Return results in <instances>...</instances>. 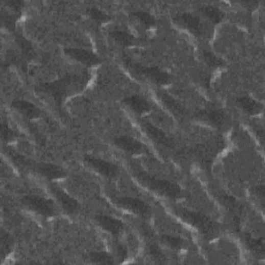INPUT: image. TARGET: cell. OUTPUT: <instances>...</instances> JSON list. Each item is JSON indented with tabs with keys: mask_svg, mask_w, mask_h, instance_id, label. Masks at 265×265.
Segmentation results:
<instances>
[{
	"mask_svg": "<svg viewBox=\"0 0 265 265\" xmlns=\"http://www.w3.org/2000/svg\"><path fill=\"white\" fill-rule=\"evenodd\" d=\"M136 176L144 185L162 196L175 199L180 195V187L175 183L147 175L144 172H139L136 174Z\"/></svg>",
	"mask_w": 265,
	"mask_h": 265,
	"instance_id": "cell-1",
	"label": "cell"
},
{
	"mask_svg": "<svg viewBox=\"0 0 265 265\" xmlns=\"http://www.w3.org/2000/svg\"><path fill=\"white\" fill-rule=\"evenodd\" d=\"M177 213L181 219L196 227L198 230L201 231V233L205 234L206 236H212L216 232L215 224L202 213L187 209H178Z\"/></svg>",
	"mask_w": 265,
	"mask_h": 265,
	"instance_id": "cell-2",
	"label": "cell"
},
{
	"mask_svg": "<svg viewBox=\"0 0 265 265\" xmlns=\"http://www.w3.org/2000/svg\"><path fill=\"white\" fill-rule=\"evenodd\" d=\"M23 203L31 210L44 216H52L55 213V206L53 202L40 196H26L23 198Z\"/></svg>",
	"mask_w": 265,
	"mask_h": 265,
	"instance_id": "cell-3",
	"label": "cell"
},
{
	"mask_svg": "<svg viewBox=\"0 0 265 265\" xmlns=\"http://www.w3.org/2000/svg\"><path fill=\"white\" fill-rule=\"evenodd\" d=\"M78 83H80L78 77H67L60 81L47 84L43 86V89L45 90V92H48L52 94L54 98L58 99L64 95L66 91L71 89L76 84Z\"/></svg>",
	"mask_w": 265,
	"mask_h": 265,
	"instance_id": "cell-4",
	"label": "cell"
},
{
	"mask_svg": "<svg viewBox=\"0 0 265 265\" xmlns=\"http://www.w3.org/2000/svg\"><path fill=\"white\" fill-rule=\"evenodd\" d=\"M84 160L88 164L89 167H91L97 172H99L100 174H102L108 178L115 177L118 173V168L116 165L112 164L110 162H107L105 160L98 159L94 157H89V156H86Z\"/></svg>",
	"mask_w": 265,
	"mask_h": 265,
	"instance_id": "cell-5",
	"label": "cell"
},
{
	"mask_svg": "<svg viewBox=\"0 0 265 265\" xmlns=\"http://www.w3.org/2000/svg\"><path fill=\"white\" fill-rule=\"evenodd\" d=\"M115 203L121 205L123 208L142 216H147L150 214L149 206L145 202L137 198H117L115 200Z\"/></svg>",
	"mask_w": 265,
	"mask_h": 265,
	"instance_id": "cell-6",
	"label": "cell"
},
{
	"mask_svg": "<svg viewBox=\"0 0 265 265\" xmlns=\"http://www.w3.org/2000/svg\"><path fill=\"white\" fill-rule=\"evenodd\" d=\"M178 19L181 24H183L188 30L195 34L206 35L208 33V28L206 24L196 16L184 13L179 15Z\"/></svg>",
	"mask_w": 265,
	"mask_h": 265,
	"instance_id": "cell-7",
	"label": "cell"
},
{
	"mask_svg": "<svg viewBox=\"0 0 265 265\" xmlns=\"http://www.w3.org/2000/svg\"><path fill=\"white\" fill-rule=\"evenodd\" d=\"M51 190H52V193L55 196V198L58 200V202L60 203V205L63 207V209L66 212L71 214V213H76L79 210V208H80L79 203L74 198H71L69 195H67L65 192H63L61 188H59L55 185H52Z\"/></svg>",
	"mask_w": 265,
	"mask_h": 265,
	"instance_id": "cell-8",
	"label": "cell"
},
{
	"mask_svg": "<svg viewBox=\"0 0 265 265\" xmlns=\"http://www.w3.org/2000/svg\"><path fill=\"white\" fill-rule=\"evenodd\" d=\"M115 145L132 155H140L145 151V147L139 141L129 136H119L115 139Z\"/></svg>",
	"mask_w": 265,
	"mask_h": 265,
	"instance_id": "cell-9",
	"label": "cell"
},
{
	"mask_svg": "<svg viewBox=\"0 0 265 265\" xmlns=\"http://www.w3.org/2000/svg\"><path fill=\"white\" fill-rule=\"evenodd\" d=\"M65 53L70 56L73 59L79 61L80 63L86 65H94L100 62V58L92 52L84 50V49H77V48H68L65 49Z\"/></svg>",
	"mask_w": 265,
	"mask_h": 265,
	"instance_id": "cell-10",
	"label": "cell"
},
{
	"mask_svg": "<svg viewBox=\"0 0 265 265\" xmlns=\"http://www.w3.org/2000/svg\"><path fill=\"white\" fill-rule=\"evenodd\" d=\"M95 220L103 229L110 232L113 235H118L124 230V223L110 215H97Z\"/></svg>",
	"mask_w": 265,
	"mask_h": 265,
	"instance_id": "cell-11",
	"label": "cell"
},
{
	"mask_svg": "<svg viewBox=\"0 0 265 265\" xmlns=\"http://www.w3.org/2000/svg\"><path fill=\"white\" fill-rule=\"evenodd\" d=\"M140 73L157 84H167L170 80L169 75L158 67H140Z\"/></svg>",
	"mask_w": 265,
	"mask_h": 265,
	"instance_id": "cell-12",
	"label": "cell"
},
{
	"mask_svg": "<svg viewBox=\"0 0 265 265\" xmlns=\"http://www.w3.org/2000/svg\"><path fill=\"white\" fill-rule=\"evenodd\" d=\"M13 106L16 110H18L21 113V114H23L27 118L33 119V118H37L41 115V111L29 102L16 101L13 104Z\"/></svg>",
	"mask_w": 265,
	"mask_h": 265,
	"instance_id": "cell-13",
	"label": "cell"
},
{
	"mask_svg": "<svg viewBox=\"0 0 265 265\" xmlns=\"http://www.w3.org/2000/svg\"><path fill=\"white\" fill-rule=\"evenodd\" d=\"M125 104L129 106L134 112H136L137 114H144V113L148 112L150 110V105L149 103L144 100L143 98H140L138 95H133L130 98H127L125 100Z\"/></svg>",
	"mask_w": 265,
	"mask_h": 265,
	"instance_id": "cell-14",
	"label": "cell"
},
{
	"mask_svg": "<svg viewBox=\"0 0 265 265\" xmlns=\"http://www.w3.org/2000/svg\"><path fill=\"white\" fill-rule=\"evenodd\" d=\"M146 134L155 140L157 143L163 144V145H169L170 144V139L168 138V136L166 135V133H164L161 129H159L158 127L151 125V124H144L143 126Z\"/></svg>",
	"mask_w": 265,
	"mask_h": 265,
	"instance_id": "cell-15",
	"label": "cell"
},
{
	"mask_svg": "<svg viewBox=\"0 0 265 265\" xmlns=\"http://www.w3.org/2000/svg\"><path fill=\"white\" fill-rule=\"evenodd\" d=\"M37 170H39L40 173H42L44 176L48 177V178H61L65 175V172L63 171V169H61L60 167L56 166V165H52V164H40L37 166Z\"/></svg>",
	"mask_w": 265,
	"mask_h": 265,
	"instance_id": "cell-16",
	"label": "cell"
},
{
	"mask_svg": "<svg viewBox=\"0 0 265 265\" xmlns=\"http://www.w3.org/2000/svg\"><path fill=\"white\" fill-rule=\"evenodd\" d=\"M237 102L242 109L249 114H258L262 110V105L251 98H240Z\"/></svg>",
	"mask_w": 265,
	"mask_h": 265,
	"instance_id": "cell-17",
	"label": "cell"
},
{
	"mask_svg": "<svg viewBox=\"0 0 265 265\" xmlns=\"http://www.w3.org/2000/svg\"><path fill=\"white\" fill-rule=\"evenodd\" d=\"M199 118L207 122L213 126H221L224 124V114L219 111H204L199 114Z\"/></svg>",
	"mask_w": 265,
	"mask_h": 265,
	"instance_id": "cell-18",
	"label": "cell"
},
{
	"mask_svg": "<svg viewBox=\"0 0 265 265\" xmlns=\"http://www.w3.org/2000/svg\"><path fill=\"white\" fill-rule=\"evenodd\" d=\"M111 36L114 39L118 44L123 45V46H132L136 43V39L135 37L130 34L129 32L123 31V30H115L111 32Z\"/></svg>",
	"mask_w": 265,
	"mask_h": 265,
	"instance_id": "cell-19",
	"label": "cell"
},
{
	"mask_svg": "<svg viewBox=\"0 0 265 265\" xmlns=\"http://www.w3.org/2000/svg\"><path fill=\"white\" fill-rule=\"evenodd\" d=\"M200 11L202 12V14L205 17H207L213 23H219L224 18V13L220 9H218L215 7H212V6L204 7Z\"/></svg>",
	"mask_w": 265,
	"mask_h": 265,
	"instance_id": "cell-20",
	"label": "cell"
},
{
	"mask_svg": "<svg viewBox=\"0 0 265 265\" xmlns=\"http://www.w3.org/2000/svg\"><path fill=\"white\" fill-rule=\"evenodd\" d=\"M248 248L257 256H263L264 254V242L262 239H255L248 236L246 239Z\"/></svg>",
	"mask_w": 265,
	"mask_h": 265,
	"instance_id": "cell-21",
	"label": "cell"
},
{
	"mask_svg": "<svg viewBox=\"0 0 265 265\" xmlns=\"http://www.w3.org/2000/svg\"><path fill=\"white\" fill-rule=\"evenodd\" d=\"M162 100L164 102V104L173 112L175 114H180L183 115L184 114V109L183 107L177 103L175 100H173L170 95L168 94H162Z\"/></svg>",
	"mask_w": 265,
	"mask_h": 265,
	"instance_id": "cell-22",
	"label": "cell"
},
{
	"mask_svg": "<svg viewBox=\"0 0 265 265\" xmlns=\"http://www.w3.org/2000/svg\"><path fill=\"white\" fill-rule=\"evenodd\" d=\"M89 259L93 263H100V264H112L114 262L113 258L104 252H94L89 255Z\"/></svg>",
	"mask_w": 265,
	"mask_h": 265,
	"instance_id": "cell-23",
	"label": "cell"
},
{
	"mask_svg": "<svg viewBox=\"0 0 265 265\" xmlns=\"http://www.w3.org/2000/svg\"><path fill=\"white\" fill-rule=\"evenodd\" d=\"M141 24H143L145 27H153L156 24V19L148 13L145 12H136L133 14Z\"/></svg>",
	"mask_w": 265,
	"mask_h": 265,
	"instance_id": "cell-24",
	"label": "cell"
},
{
	"mask_svg": "<svg viewBox=\"0 0 265 265\" xmlns=\"http://www.w3.org/2000/svg\"><path fill=\"white\" fill-rule=\"evenodd\" d=\"M162 242L166 246H168L169 248L174 249V250H179L183 246V239L176 237V236H172V235H164L162 237Z\"/></svg>",
	"mask_w": 265,
	"mask_h": 265,
	"instance_id": "cell-25",
	"label": "cell"
},
{
	"mask_svg": "<svg viewBox=\"0 0 265 265\" xmlns=\"http://www.w3.org/2000/svg\"><path fill=\"white\" fill-rule=\"evenodd\" d=\"M203 56H204L205 61H206L210 66H212V67L222 66L223 63H224L218 56H215V55L212 54L211 52L204 51V52H203Z\"/></svg>",
	"mask_w": 265,
	"mask_h": 265,
	"instance_id": "cell-26",
	"label": "cell"
},
{
	"mask_svg": "<svg viewBox=\"0 0 265 265\" xmlns=\"http://www.w3.org/2000/svg\"><path fill=\"white\" fill-rule=\"evenodd\" d=\"M89 15L91 16L92 19H94L95 21L103 23V22H107L109 20V16L104 13L103 11L99 10V9H90L89 10Z\"/></svg>",
	"mask_w": 265,
	"mask_h": 265,
	"instance_id": "cell-27",
	"label": "cell"
},
{
	"mask_svg": "<svg viewBox=\"0 0 265 265\" xmlns=\"http://www.w3.org/2000/svg\"><path fill=\"white\" fill-rule=\"evenodd\" d=\"M14 136H15V134L10 128H7L6 126H3V138L5 140H11L12 138H14Z\"/></svg>",
	"mask_w": 265,
	"mask_h": 265,
	"instance_id": "cell-28",
	"label": "cell"
},
{
	"mask_svg": "<svg viewBox=\"0 0 265 265\" xmlns=\"http://www.w3.org/2000/svg\"><path fill=\"white\" fill-rule=\"evenodd\" d=\"M117 252H118L119 258H122V259L126 258V256H127V250H126V248H125L124 246H119L118 249H117Z\"/></svg>",
	"mask_w": 265,
	"mask_h": 265,
	"instance_id": "cell-29",
	"label": "cell"
}]
</instances>
